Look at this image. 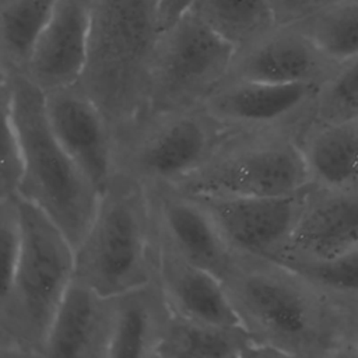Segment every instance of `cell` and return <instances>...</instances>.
<instances>
[{"label": "cell", "instance_id": "2", "mask_svg": "<svg viewBox=\"0 0 358 358\" xmlns=\"http://www.w3.org/2000/svg\"><path fill=\"white\" fill-rule=\"evenodd\" d=\"M161 34L158 0H92L81 88L113 134L148 110L154 52Z\"/></svg>", "mask_w": 358, "mask_h": 358}, {"label": "cell", "instance_id": "25", "mask_svg": "<svg viewBox=\"0 0 358 358\" xmlns=\"http://www.w3.org/2000/svg\"><path fill=\"white\" fill-rule=\"evenodd\" d=\"M285 264L302 273L340 306L358 299V249L330 260Z\"/></svg>", "mask_w": 358, "mask_h": 358}, {"label": "cell", "instance_id": "27", "mask_svg": "<svg viewBox=\"0 0 358 358\" xmlns=\"http://www.w3.org/2000/svg\"><path fill=\"white\" fill-rule=\"evenodd\" d=\"M277 25L301 22L341 0H270Z\"/></svg>", "mask_w": 358, "mask_h": 358}, {"label": "cell", "instance_id": "8", "mask_svg": "<svg viewBox=\"0 0 358 358\" xmlns=\"http://www.w3.org/2000/svg\"><path fill=\"white\" fill-rule=\"evenodd\" d=\"M235 48L189 11L161 31L148 87V110L201 106L222 83Z\"/></svg>", "mask_w": 358, "mask_h": 358}, {"label": "cell", "instance_id": "20", "mask_svg": "<svg viewBox=\"0 0 358 358\" xmlns=\"http://www.w3.org/2000/svg\"><path fill=\"white\" fill-rule=\"evenodd\" d=\"M252 343L242 327L214 326L187 320L172 313L158 350L161 358H235L245 357Z\"/></svg>", "mask_w": 358, "mask_h": 358}, {"label": "cell", "instance_id": "16", "mask_svg": "<svg viewBox=\"0 0 358 358\" xmlns=\"http://www.w3.org/2000/svg\"><path fill=\"white\" fill-rule=\"evenodd\" d=\"M115 327V295L74 277L52 322L43 357L106 358Z\"/></svg>", "mask_w": 358, "mask_h": 358}, {"label": "cell", "instance_id": "22", "mask_svg": "<svg viewBox=\"0 0 358 358\" xmlns=\"http://www.w3.org/2000/svg\"><path fill=\"white\" fill-rule=\"evenodd\" d=\"M190 11L235 49L277 25L270 0H196Z\"/></svg>", "mask_w": 358, "mask_h": 358}, {"label": "cell", "instance_id": "10", "mask_svg": "<svg viewBox=\"0 0 358 358\" xmlns=\"http://www.w3.org/2000/svg\"><path fill=\"white\" fill-rule=\"evenodd\" d=\"M305 190L289 196H192L207 210L234 252L274 257L294 231Z\"/></svg>", "mask_w": 358, "mask_h": 358}, {"label": "cell", "instance_id": "14", "mask_svg": "<svg viewBox=\"0 0 358 358\" xmlns=\"http://www.w3.org/2000/svg\"><path fill=\"white\" fill-rule=\"evenodd\" d=\"M147 189L158 235L182 257L221 278L234 250L207 210L175 185L155 183Z\"/></svg>", "mask_w": 358, "mask_h": 358}, {"label": "cell", "instance_id": "18", "mask_svg": "<svg viewBox=\"0 0 358 358\" xmlns=\"http://www.w3.org/2000/svg\"><path fill=\"white\" fill-rule=\"evenodd\" d=\"M298 141L310 185L336 192H358V119H312Z\"/></svg>", "mask_w": 358, "mask_h": 358}, {"label": "cell", "instance_id": "6", "mask_svg": "<svg viewBox=\"0 0 358 358\" xmlns=\"http://www.w3.org/2000/svg\"><path fill=\"white\" fill-rule=\"evenodd\" d=\"M309 185L298 136L228 131L208 159L175 186L189 194L289 196Z\"/></svg>", "mask_w": 358, "mask_h": 358}, {"label": "cell", "instance_id": "28", "mask_svg": "<svg viewBox=\"0 0 358 358\" xmlns=\"http://www.w3.org/2000/svg\"><path fill=\"white\" fill-rule=\"evenodd\" d=\"M196 0H158V17L161 31L175 24L179 18L187 14Z\"/></svg>", "mask_w": 358, "mask_h": 358}, {"label": "cell", "instance_id": "29", "mask_svg": "<svg viewBox=\"0 0 358 358\" xmlns=\"http://www.w3.org/2000/svg\"><path fill=\"white\" fill-rule=\"evenodd\" d=\"M344 331L350 355L358 357V299L343 305Z\"/></svg>", "mask_w": 358, "mask_h": 358}, {"label": "cell", "instance_id": "23", "mask_svg": "<svg viewBox=\"0 0 358 358\" xmlns=\"http://www.w3.org/2000/svg\"><path fill=\"white\" fill-rule=\"evenodd\" d=\"M294 25L337 64L358 56V0H341Z\"/></svg>", "mask_w": 358, "mask_h": 358}, {"label": "cell", "instance_id": "21", "mask_svg": "<svg viewBox=\"0 0 358 358\" xmlns=\"http://www.w3.org/2000/svg\"><path fill=\"white\" fill-rule=\"evenodd\" d=\"M57 0H0V69L25 71Z\"/></svg>", "mask_w": 358, "mask_h": 358}, {"label": "cell", "instance_id": "3", "mask_svg": "<svg viewBox=\"0 0 358 358\" xmlns=\"http://www.w3.org/2000/svg\"><path fill=\"white\" fill-rule=\"evenodd\" d=\"M0 73V99L11 113L24 154L18 197L41 208L76 249L94 218L101 192L53 134L43 91L24 71Z\"/></svg>", "mask_w": 358, "mask_h": 358}, {"label": "cell", "instance_id": "11", "mask_svg": "<svg viewBox=\"0 0 358 358\" xmlns=\"http://www.w3.org/2000/svg\"><path fill=\"white\" fill-rule=\"evenodd\" d=\"M49 126L60 145L99 189L115 173L113 131L78 83L43 92Z\"/></svg>", "mask_w": 358, "mask_h": 358}, {"label": "cell", "instance_id": "24", "mask_svg": "<svg viewBox=\"0 0 358 358\" xmlns=\"http://www.w3.org/2000/svg\"><path fill=\"white\" fill-rule=\"evenodd\" d=\"M315 120L340 122L358 119V56L336 69L319 88Z\"/></svg>", "mask_w": 358, "mask_h": 358}, {"label": "cell", "instance_id": "17", "mask_svg": "<svg viewBox=\"0 0 358 358\" xmlns=\"http://www.w3.org/2000/svg\"><path fill=\"white\" fill-rule=\"evenodd\" d=\"M157 280L175 316L214 324L241 326L222 280L173 250L157 231Z\"/></svg>", "mask_w": 358, "mask_h": 358}, {"label": "cell", "instance_id": "7", "mask_svg": "<svg viewBox=\"0 0 358 358\" xmlns=\"http://www.w3.org/2000/svg\"><path fill=\"white\" fill-rule=\"evenodd\" d=\"M228 131L203 105L145 112L113 134L115 171L145 186L178 185L208 159Z\"/></svg>", "mask_w": 358, "mask_h": 358}, {"label": "cell", "instance_id": "1", "mask_svg": "<svg viewBox=\"0 0 358 358\" xmlns=\"http://www.w3.org/2000/svg\"><path fill=\"white\" fill-rule=\"evenodd\" d=\"M221 280L241 326L281 357H350L343 308L294 267L234 252Z\"/></svg>", "mask_w": 358, "mask_h": 358}, {"label": "cell", "instance_id": "12", "mask_svg": "<svg viewBox=\"0 0 358 358\" xmlns=\"http://www.w3.org/2000/svg\"><path fill=\"white\" fill-rule=\"evenodd\" d=\"M337 67L301 28L274 25L235 49L224 80L322 85Z\"/></svg>", "mask_w": 358, "mask_h": 358}, {"label": "cell", "instance_id": "4", "mask_svg": "<svg viewBox=\"0 0 358 358\" xmlns=\"http://www.w3.org/2000/svg\"><path fill=\"white\" fill-rule=\"evenodd\" d=\"M21 250L0 296V357H43L46 338L76 271V249L36 206L17 196Z\"/></svg>", "mask_w": 358, "mask_h": 358}, {"label": "cell", "instance_id": "13", "mask_svg": "<svg viewBox=\"0 0 358 358\" xmlns=\"http://www.w3.org/2000/svg\"><path fill=\"white\" fill-rule=\"evenodd\" d=\"M358 249V192L309 185L294 231L271 259L282 263L323 262Z\"/></svg>", "mask_w": 358, "mask_h": 358}, {"label": "cell", "instance_id": "5", "mask_svg": "<svg viewBox=\"0 0 358 358\" xmlns=\"http://www.w3.org/2000/svg\"><path fill=\"white\" fill-rule=\"evenodd\" d=\"M157 250V224L147 186L115 171L76 246L74 277L105 295H117L155 278Z\"/></svg>", "mask_w": 358, "mask_h": 358}, {"label": "cell", "instance_id": "9", "mask_svg": "<svg viewBox=\"0 0 358 358\" xmlns=\"http://www.w3.org/2000/svg\"><path fill=\"white\" fill-rule=\"evenodd\" d=\"M317 84L224 80L203 108L229 131H285L299 137L313 119Z\"/></svg>", "mask_w": 358, "mask_h": 358}, {"label": "cell", "instance_id": "19", "mask_svg": "<svg viewBox=\"0 0 358 358\" xmlns=\"http://www.w3.org/2000/svg\"><path fill=\"white\" fill-rule=\"evenodd\" d=\"M172 317L157 280L115 295L109 357H157Z\"/></svg>", "mask_w": 358, "mask_h": 358}, {"label": "cell", "instance_id": "26", "mask_svg": "<svg viewBox=\"0 0 358 358\" xmlns=\"http://www.w3.org/2000/svg\"><path fill=\"white\" fill-rule=\"evenodd\" d=\"M3 138H1V168H0V197L18 196L24 172V154L21 140L6 103L1 102Z\"/></svg>", "mask_w": 358, "mask_h": 358}, {"label": "cell", "instance_id": "15", "mask_svg": "<svg viewBox=\"0 0 358 358\" xmlns=\"http://www.w3.org/2000/svg\"><path fill=\"white\" fill-rule=\"evenodd\" d=\"M92 0H57L25 74L45 92L78 83L88 53Z\"/></svg>", "mask_w": 358, "mask_h": 358}]
</instances>
